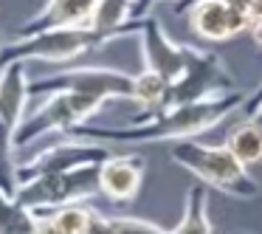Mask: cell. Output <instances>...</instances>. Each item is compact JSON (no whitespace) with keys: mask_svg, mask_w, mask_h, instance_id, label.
Wrapping results in <instances>:
<instances>
[{"mask_svg":"<svg viewBox=\"0 0 262 234\" xmlns=\"http://www.w3.org/2000/svg\"><path fill=\"white\" fill-rule=\"evenodd\" d=\"M231 91H237V79L223 65V59L211 48L192 46V57H189L183 76L178 82H172L169 91H166V110L192 104V102H203V99L226 96Z\"/></svg>","mask_w":262,"mask_h":234,"instance_id":"cell-7","label":"cell"},{"mask_svg":"<svg viewBox=\"0 0 262 234\" xmlns=\"http://www.w3.org/2000/svg\"><path fill=\"white\" fill-rule=\"evenodd\" d=\"M189 29L203 42H226L251 29V17L228 0H198L186 9Z\"/></svg>","mask_w":262,"mask_h":234,"instance_id":"cell-10","label":"cell"},{"mask_svg":"<svg viewBox=\"0 0 262 234\" xmlns=\"http://www.w3.org/2000/svg\"><path fill=\"white\" fill-rule=\"evenodd\" d=\"M192 3H198V0H178V3H175V6H172V9H175L178 14H186V9L192 6Z\"/></svg>","mask_w":262,"mask_h":234,"instance_id":"cell-24","label":"cell"},{"mask_svg":"<svg viewBox=\"0 0 262 234\" xmlns=\"http://www.w3.org/2000/svg\"><path fill=\"white\" fill-rule=\"evenodd\" d=\"M155 3H161V0H138L136 9H133V17H136V23H138V20L152 17V6H155Z\"/></svg>","mask_w":262,"mask_h":234,"instance_id":"cell-22","label":"cell"},{"mask_svg":"<svg viewBox=\"0 0 262 234\" xmlns=\"http://www.w3.org/2000/svg\"><path fill=\"white\" fill-rule=\"evenodd\" d=\"M102 108H104V99L91 96V93H76V91L48 93L40 102V108L31 110L26 116L23 127L17 130V150L29 147L31 141H37L46 133L68 136L71 130L88 124Z\"/></svg>","mask_w":262,"mask_h":234,"instance_id":"cell-4","label":"cell"},{"mask_svg":"<svg viewBox=\"0 0 262 234\" xmlns=\"http://www.w3.org/2000/svg\"><path fill=\"white\" fill-rule=\"evenodd\" d=\"M0 189L12 198L20 192V161H17V133L0 121Z\"/></svg>","mask_w":262,"mask_h":234,"instance_id":"cell-17","label":"cell"},{"mask_svg":"<svg viewBox=\"0 0 262 234\" xmlns=\"http://www.w3.org/2000/svg\"><path fill=\"white\" fill-rule=\"evenodd\" d=\"M226 147L237 155V161L251 169V166L262 164V121L259 119H245L237 124L226 138Z\"/></svg>","mask_w":262,"mask_h":234,"instance_id":"cell-15","label":"cell"},{"mask_svg":"<svg viewBox=\"0 0 262 234\" xmlns=\"http://www.w3.org/2000/svg\"><path fill=\"white\" fill-rule=\"evenodd\" d=\"M116 234H169V228H161L158 223L144 217H113Z\"/></svg>","mask_w":262,"mask_h":234,"instance_id":"cell-19","label":"cell"},{"mask_svg":"<svg viewBox=\"0 0 262 234\" xmlns=\"http://www.w3.org/2000/svg\"><path fill=\"white\" fill-rule=\"evenodd\" d=\"M256 119H259V121H262V110H259V116H256Z\"/></svg>","mask_w":262,"mask_h":234,"instance_id":"cell-26","label":"cell"},{"mask_svg":"<svg viewBox=\"0 0 262 234\" xmlns=\"http://www.w3.org/2000/svg\"><path fill=\"white\" fill-rule=\"evenodd\" d=\"M259 110H262V85L256 88V93H251V96H248L243 113H245V119H256V116H259Z\"/></svg>","mask_w":262,"mask_h":234,"instance_id":"cell-21","label":"cell"},{"mask_svg":"<svg viewBox=\"0 0 262 234\" xmlns=\"http://www.w3.org/2000/svg\"><path fill=\"white\" fill-rule=\"evenodd\" d=\"M172 161L192 172L203 186L220 189L237 200H254L262 192L251 169L239 164L226 144H203L198 138L178 141L172 144Z\"/></svg>","mask_w":262,"mask_h":234,"instance_id":"cell-2","label":"cell"},{"mask_svg":"<svg viewBox=\"0 0 262 234\" xmlns=\"http://www.w3.org/2000/svg\"><path fill=\"white\" fill-rule=\"evenodd\" d=\"M110 42H119L116 37L99 34L96 29H57L46 31L37 37L26 40H6L0 46V68L12 62H54V65H68L74 59H82L88 54H96L107 48Z\"/></svg>","mask_w":262,"mask_h":234,"instance_id":"cell-3","label":"cell"},{"mask_svg":"<svg viewBox=\"0 0 262 234\" xmlns=\"http://www.w3.org/2000/svg\"><path fill=\"white\" fill-rule=\"evenodd\" d=\"M251 37H254V42H256V46H259L262 48V23H254V26H251Z\"/></svg>","mask_w":262,"mask_h":234,"instance_id":"cell-23","label":"cell"},{"mask_svg":"<svg viewBox=\"0 0 262 234\" xmlns=\"http://www.w3.org/2000/svg\"><path fill=\"white\" fill-rule=\"evenodd\" d=\"M110 147L88 138H65L51 147L40 150L31 161L20 164V183L42 175H59V172H76L85 166H102L110 158Z\"/></svg>","mask_w":262,"mask_h":234,"instance_id":"cell-8","label":"cell"},{"mask_svg":"<svg viewBox=\"0 0 262 234\" xmlns=\"http://www.w3.org/2000/svg\"><path fill=\"white\" fill-rule=\"evenodd\" d=\"M93 211L88 203H74L62 209L37 211L34 234H88V226L93 220Z\"/></svg>","mask_w":262,"mask_h":234,"instance_id":"cell-14","label":"cell"},{"mask_svg":"<svg viewBox=\"0 0 262 234\" xmlns=\"http://www.w3.org/2000/svg\"><path fill=\"white\" fill-rule=\"evenodd\" d=\"M0 40H3V34H0Z\"/></svg>","mask_w":262,"mask_h":234,"instance_id":"cell-30","label":"cell"},{"mask_svg":"<svg viewBox=\"0 0 262 234\" xmlns=\"http://www.w3.org/2000/svg\"><path fill=\"white\" fill-rule=\"evenodd\" d=\"M138 40H141V68L158 74L166 85L178 82L183 76L192 57V46L189 42H175L155 17L141 20V31H138Z\"/></svg>","mask_w":262,"mask_h":234,"instance_id":"cell-9","label":"cell"},{"mask_svg":"<svg viewBox=\"0 0 262 234\" xmlns=\"http://www.w3.org/2000/svg\"><path fill=\"white\" fill-rule=\"evenodd\" d=\"M209 192L203 183H194L186 192V203H183V215L178 220L175 228H169V234H214L209 220Z\"/></svg>","mask_w":262,"mask_h":234,"instance_id":"cell-16","label":"cell"},{"mask_svg":"<svg viewBox=\"0 0 262 234\" xmlns=\"http://www.w3.org/2000/svg\"><path fill=\"white\" fill-rule=\"evenodd\" d=\"M248 96L243 91H231L226 96L203 99V102L181 104V108H169L164 113L152 116L147 121H136L130 127H91L82 124L68 133V138H88V141L99 144H161V141H189L198 138L200 133L217 127L226 116L234 110H243Z\"/></svg>","mask_w":262,"mask_h":234,"instance_id":"cell-1","label":"cell"},{"mask_svg":"<svg viewBox=\"0 0 262 234\" xmlns=\"http://www.w3.org/2000/svg\"><path fill=\"white\" fill-rule=\"evenodd\" d=\"M29 62H12L0 68V121L9 124L14 133L23 127L29 116Z\"/></svg>","mask_w":262,"mask_h":234,"instance_id":"cell-13","label":"cell"},{"mask_svg":"<svg viewBox=\"0 0 262 234\" xmlns=\"http://www.w3.org/2000/svg\"><path fill=\"white\" fill-rule=\"evenodd\" d=\"M99 3L102 0H46V6L14 31V40H26V37H37L57 29H85L91 26Z\"/></svg>","mask_w":262,"mask_h":234,"instance_id":"cell-11","label":"cell"},{"mask_svg":"<svg viewBox=\"0 0 262 234\" xmlns=\"http://www.w3.org/2000/svg\"><path fill=\"white\" fill-rule=\"evenodd\" d=\"M93 195H102L99 166H85V169H76V172L31 178V181L20 183L17 200L31 211H48V209L85 203Z\"/></svg>","mask_w":262,"mask_h":234,"instance_id":"cell-6","label":"cell"},{"mask_svg":"<svg viewBox=\"0 0 262 234\" xmlns=\"http://www.w3.org/2000/svg\"><path fill=\"white\" fill-rule=\"evenodd\" d=\"M37 211L26 209L17 198L0 189V234H34Z\"/></svg>","mask_w":262,"mask_h":234,"instance_id":"cell-18","label":"cell"},{"mask_svg":"<svg viewBox=\"0 0 262 234\" xmlns=\"http://www.w3.org/2000/svg\"><path fill=\"white\" fill-rule=\"evenodd\" d=\"M59 91H76V93H91L104 102L110 99H124L133 102V91H136V74H124L116 68H104V65H71L57 74H46L29 82V93L34 96H48V93Z\"/></svg>","mask_w":262,"mask_h":234,"instance_id":"cell-5","label":"cell"},{"mask_svg":"<svg viewBox=\"0 0 262 234\" xmlns=\"http://www.w3.org/2000/svg\"><path fill=\"white\" fill-rule=\"evenodd\" d=\"M88 234H116V226H113V217H104L99 211H93V220L88 226Z\"/></svg>","mask_w":262,"mask_h":234,"instance_id":"cell-20","label":"cell"},{"mask_svg":"<svg viewBox=\"0 0 262 234\" xmlns=\"http://www.w3.org/2000/svg\"><path fill=\"white\" fill-rule=\"evenodd\" d=\"M144 158L138 155H110L99 166V186L102 195L113 203H130L138 198L144 183Z\"/></svg>","mask_w":262,"mask_h":234,"instance_id":"cell-12","label":"cell"},{"mask_svg":"<svg viewBox=\"0 0 262 234\" xmlns=\"http://www.w3.org/2000/svg\"><path fill=\"white\" fill-rule=\"evenodd\" d=\"M254 23H262V0H256L254 3ZM251 23V26H254Z\"/></svg>","mask_w":262,"mask_h":234,"instance_id":"cell-25","label":"cell"},{"mask_svg":"<svg viewBox=\"0 0 262 234\" xmlns=\"http://www.w3.org/2000/svg\"><path fill=\"white\" fill-rule=\"evenodd\" d=\"M133 3H138V0H133Z\"/></svg>","mask_w":262,"mask_h":234,"instance_id":"cell-29","label":"cell"},{"mask_svg":"<svg viewBox=\"0 0 262 234\" xmlns=\"http://www.w3.org/2000/svg\"><path fill=\"white\" fill-rule=\"evenodd\" d=\"M3 42H6V40H0V46H3Z\"/></svg>","mask_w":262,"mask_h":234,"instance_id":"cell-28","label":"cell"},{"mask_svg":"<svg viewBox=\"0 0 262 234\" xmlns=\"http://www.w3.org/2000/svg\"><path fill=\"white\" fill-rule=\"evenodd\" d=\"M237 234H251V231H237Z\"/></svg>","mask_w":262,"mask_h":234,"instance_id":"cell-27","label":"cell"}]
</instances>
